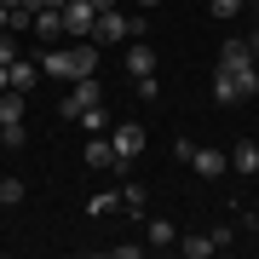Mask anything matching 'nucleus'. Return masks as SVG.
<instances>
[{
	"instance_id": "9d476101",
	"label": "nucleus",
	"mask_w": 259,
	"mask_h": 259,
	"mask_svg": "<svg viewBox=\"0 0 259 259\" xmlns=\"http://www.w3.org/2000/svg\"><path fill=\"white\" fill-rule=\"evenodd\" d=\"M144 242H150V248H173V242H179V225L173 219H150L144 225Z\"/></svg>"
},
{
	"instance_id": "cd10ccee",
	"label": "nucleus",
	"mask_w": 259,
	"mask_h": 259,
	"mask_svg": "<svg viewBox=\"0 0 259 259\" xmlns=\"http://www.w3.org/2000/svg\"><path fill=\"white\" fill-rule=\"evenodd\" d=\"M133 6H161V0H133Z\"/></svg>"
},
{
	"instance_id": "f8f14e48",
	"label": "nucleus",
	"mask_w": 259,
	"mask_h": 259,
	"mask_svg": "<svg viewBox=\"0 0 259 259\" xmlns=\"http://www.w3.org/2000/svg\"><path fill=\"white\" fill-rule=\"evenodd\" d=\"M127 75H156V52H150L144 40H133V47H127Z\"/></svg>"
},
{
	"instance_id": "c756f323",
	"label": "nucleus",
	"mask_w": 259,
	"mask_h": 259,
	"mask_svg": "<svg viewBox=\"0 0 259 259\" xmlns=\"http://www.w3.org/2000/svg\"><path fill=\"white\" fill-rule=\"evenodd\" d=\"M248 40H253V52H259V29H253V35H248Z\"/></svg>"
},
{
	"instance_id": "393cba45",
	"label": "nucleus",
	"mask_w": 259,
	"mask_h": 259,
	"mask_svg": "<svg viewBox=\"0 0 259 259\" xmlns=\"http://www.w3.org/2000/svg\"><path fill=\"white\" fill-rule=\"evenodd\" d=\"M18 6H35V0H0V12H18Z\"/></svg>"
},
{
	"instance_id": "bb28decb",
	"label": "nucleus",
	"mask_w": 259,
	"mask_h": 259,
	"mask_svg": "<svg viewBox=\"0 0 259 259\" xmlns=\"http://www.w3.org/2000/svg\"><path fill=\"white\" fill-rule=\"evenodd\" d=\"M87 6H93V12H110V6H115V0H87Z\"/></svg>"
},
{
	"instance_id": "0eeeda50",
	"label": "nucleus",
	"mask_w": 259,
	"mask_h": 259,
	"mask_svg": "<svg viewBox=\"0 0 259 259\" xmlns=\"http://www.w3.org/2000/svg\"><path fill=\"white\" fill-rule=\"evenodd\" d=\"M253 58H259V52H253V40H225L219 64H225V69H253Z\"/></svg>"
},
{
	"instance_id": "b1692460",
	"label": "nucleus",
	"mask_w": 259,
	"mask_h": 259,
	"mask_svg": "<svg viewBox=\"0 0 259 259\" xmlns=\"http://www.w3.org/2000/svg\"><path fill=\"white\" fill-rule=\"evenodd\" d=\"M12 58H18V40H12L6 29H0V64H12Z\"/></svg>"
},
{
	"instance_id": "39448f33",
	"label": "nucleus",
	"mask_w": 259,
	"mask_h": 259,
	"mask_svg": "<svg viewBox=\"0 0 259 259\" xmlns=\"http://www.w3.org/2000/svg\"><path fill=\"white\" fill-rule=\"evenodd\" d=\"M93 18H98V12L87 6V0H69V6H64V35H93Z\"/></svg>"
},
{
	"instance_id": "6e6552de",
	"label": "nucleus",
	"mask_w": 259,
	"mask_h": 259,
	"mask_svg": "<svg viewBox=\"0 0 259 259\" xmlns=\"http://www.w3.org/2000/svg\"><path fill=\"white\" fill-rule=\"evenodd\" d=\"M87 167H93V173L115 167V144H110V139H98V133H87Z\"/></svg>"
},
{
	"instance_id": "412c9836",
	"label": "nucleus",
	"mask_w": 259,
	"mask_h": 259,
	"mask_svg": "<svg viewBox=\"0 0 259 259\" xmlns=\"http://www.w3.org/2000/svg\"><path fill=\"white\" fill-rule=\"evenodd\" d=\"M0 202H6V207L23 202V179H0Z\"/></svg>"
},
{
	"instance_id": "7ed1b4c3",
	"label": "nucleus",
	"mask_w": 259,
	"mask_h": 259,
	"mask_svg": "<svg viewBox=\"0 0 259 259\" xmlns=\"http://www.w3.org/2000/svg\"><path fill=\"white\" fill-rule=\"evenodd\" d=\"M110 144H115V167H127V161H133V156L144 150V127L121 121V127H110Z\"/></svg>"
},
{
	"instance_id": "c85d7f7f",
	"label": "nucleus",
	"mask_w": 259,
	"mask_h": 259,
	"mask_svg": "<svg viewBox=\"0 0 259 259\" xmlns=\"http://www.w3.org/2000/svg\"><path fill=\"white\" fill-rule=\"evenodd\" d=\"M0 93H6V64H0Z\"/></svg>"
},
{
	"instance_id": "dca6fc26",
	"label": "nucleus",
	"mask_w": 259,
	"mask_h": 259,
	"mask_svg": "<svg viewBox=\"0 0 259 259\" xmlns=\"http://www.w3.org/2000/svg\"><path fill=\"white\" fill-rule=\"evenodd\" d=\"M23 98L29 93H12L6 87V93H0V121H23Z\"/></svg>"
},
{
	"instance_id": "2f4dec72",
	"label": "nucleus",
	"mask_w": 259,
	"mask_h": 259,
	"mask_svg": "<svg viewBox=\"0 0 259 259\" xmlns=\"http://www.w3.org/2000/svg\"><path fill=\"white\" fill-rule=\"evenodd\" d=\"M0 207H6V202H0Z\"/></svg>"
},
{
	"instance_id": "f257e3e1",
	"label": "nucleus",
	"mask_w": 259,
	"mask_h": 259,
	"mask_svg": "<svg viewBox=\"0 0 259 259\" xmlns=\"http://www.w3.org/2000/svg\"><path fill=\"white\" fill-rule=\"evenodd\" d=\"M213 98L219 104H248V98H259V69H213Z\"/></svg>"
},
{
	"instance_id": "423d86ee",
	"label": "nucleus",
	"mask_w": 259,
	"mask_h": 259,
	"mask_svg": "<svg viewBox=\"0 0 259 259\" xmlns=\"http://www.w3.org/2000/svg\"><path fill=\"white\" fill-rule=\"evenodd\" d=\"M35 81H40V64H23V58L6 64V87L12 93H35Z\"/></svg>"
},
{
	"instance_id": "f03ea898",
	"label": "nucleus",
	"mask_w": 259,
	"mask_h": 259,
	"mask_svg": "<svg viewBox=\"0 0 259 259\" xmlns=\"http://www.w3.org/2000/svg\"><path fill=\"white\" fill-rule=\"evenodd\" d=\"M93 40H98V47H121V40H133V18H127V12H98V18H93Z\"/></svg>"
},
{
	"instance_id": "ddd939ff",
	"label": "nucleus",
	"mask_w": 259,
	"mask_h": 259,
	"mask_svg": "<svg viewBox=\"0 0 259 259\" xmlns=\"http://www.w3.org/2000/svg\"><path fill=\"white\" fill-rule=\"evenodd\" d=\"M231 167H236V173H259V144L242 139V144L231 150Z\"/></svg>"
},
{
	"instance_id": "a878e982",
	"label": "nucleus",
	"mask_w": 259,
	"mask_h": 259,
	"mask_svg": "<svg viewBox=\"0 0 259 259\" xmlns=\"http://www.w3.org/2000/svg\"><path fill=\"white\" fill-rule=\"evenodd\" d=\"M35 6H52V12H64V6H69V0H35Z\"/></svg>"
},
{
	"instance_id": "4468645a",
	"label": "nucleus",
	"mask_w": 259,
	"mask_h": 259,
	"mask_svg": "<svg viewBox=\"0 0 259 259\" xmlns=\"http://www.w3.org/2000/svg\"><path fill=\"white\" fill-rule=\"evenodd\" d=\"M173 248H185V259H213L219 242H213V236H185V242H173Z\"/></svg>"
},
{
	"instance_id": "a211bd4d",
	"label": "nucleus",
	"mask_w": 259,
	"mask_h": 259,
	"mask_svg": "<svg viewBox=\"0 0 259 259\" xmlns=\"http://www.w3.org/2000/svg\"><path fill=\"white\" fill-rule=\"evenodd\" d=\"M75 121H81L87 133H110V115H104V104H93V110H81Z\"/></svg>"
},
{
	"instance_id": "5701e85b",
	"label": "nucleus",
	"mask_w": 259,
	"mask_h": 259,
	"mask_svg": "<svg viewBox=\"0 0 259 259\" xmlns=\"http://www.w3.org/2000/svg\"><path fill=\"white\" fill-rule=\"evenodd\" d=\"M207 12H213V18H236V12H242V0H213Z\"/></svg>"
},
{
	"instance_id": "6ab92c4d",
	"label": "nucleus",
	"mask_w": 259,
	"mask_h": 259,
	"mask_svg": "<svg viewBox=\"0 0 259 259\" xmlns=\"http://www.w3.org/2000/svg\"><path fill=\"white\" fill-rule=\"evenodd\" d=\"M115 202L127 207V213H144V202H150V196H144L139 185H121V190H115Z\"/></svg>"
},
{
	"instance_id": "20e7f679",
	"label": "nucleus",
	"mask_w": 259,
	"mask_h": 259,
	"mask_svg": "<svg viewBox=\"0 0 259 259\" xmlns=\"http://www.w3.org/2000/svg\"><path fill=\"white\" fill-rule=\"evenodd\" d=\"M185 161H190L202 179H225V173H231V156H225V150H202V144H190Z\"/></svg>"
},
{
	"instance_id": "aec40b11",
	"label": "nucleus",
	"mask_w": 259,
	"mask_h": 259,
	"mask_svg": "<svg viewBox=\"0 0 259 259\" xmlns=\"http://www.w3.org/2000/svg\"><path fill=\"white\" fill-rule=\"evenodd\" d=\"M110 207H121V202H115V190H93V196H87V213H93V219H104Z\"/></svg>"
},
{
	"instance_id": "9b49d317",
	"label": "nucleus",
	"mask_w": 259,
	"mask_h": 259,
	"mask_svg": "<svg viewBox=\"0 0 259 259\" xmlns=\"http://www.w3.org/2000/svg\"><path fill=\"white\" fill-rule=\"evenodd\" d=\"M40 75H52V81H75L69 52H40Z\"/></svg>"
},
{
	"instance_id": "2eb2a0df",
	"label": "nucleus",
	"mask_w": 259,
	"mask_h": 259,
	"mask_svg": "<svg viewBox=\"0 0 259 259\" xmlns=\"http://www.w3.org/2000/svg\"><path fill=\"white\" fill-rule=\"evenodd\" d=\"M69 64H75V81H81V75L98 69V52H93V47H69Z\"/></svg>"
},
{
	"instance_id": "1a4fd4ad",
	"label": "nucleus",
	"mask_w": 259,
	"mask_h": 259,
	"mask_svg": "<svg viewBox=\"0 0 259 259\" xmlns=\"http://www.w3.org/2000/svg\"><path fill=\"white\" fill-rule=\"evenodd\" d=\"M29 29H35L40 40H58V35H64V12H52V6H35V23H29Z\"/></svg>"
},
{
	"instance_id": "f3484780",
	"label": "nucleus",
	"mask_w": 259,
	"mask_h": 259,
	"mask_svg": "<svg viewBox=\"0 0 259 259\" xmlns=\"http://www.w3.org/2000/svg\"><path fill=\"white\" fill-rule=\"evenodd\" d=\"M0 144H6V150H23V144H29L23 121H0Z\"/></svg>"
},
{
	"instance_id": "7c9ffc66",
	"label": "nucleus",
	"mask_w": 259,
	"mask_h": 259,
	"mask_svg": "<svg viewBox=\"0 0 259 259\" xmlns=\"http://www.w3.org/2000/svg\"><path fill=\"white\" fill-rule=\"evenodd\" d=\"M242 6H259V0H242Z\"/></svg>"
},
{
	"instance_id": "4be33fe9",
	"label": "nucleus",
	"mask_w": 259,
	"mask_h": 259,
	"mask_svg": "<svg viewBox=\"0 0 259 259\" xmlns=\"http://www.w3.org/2000/svg\"><path fill=\"white\" fill-rule=\"evenodd\" d=\"M133 87H139V98H161V81H156V75H133Z\"/></svg>"
}]
</instances>
